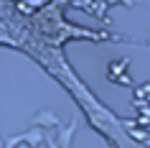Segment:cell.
<instances>
[{"label":"cell","instance_id":"5b68a950","mask_svg":"<svg viewBox=\"0 0 150 148\" xmlns=\"http://www.w3.org/2000/svg\"><path fill=\"white\" fill-rule=\"evenodd\" d=\"M43 146H46V148H59V143H56V138L46 135V138H43Z\"/></svg>","mask_w":150,"mask_h":148},{"label":"cell","instance_id":"52a82bcc","mask_svg":"<svg viewBox=\"0 0 150 148\" xmlns=\"http://www.w3.org/2000/svg\"><path fill=\"white\" fill-rule=\"evenodd\" d=\"M0 148H5V143H3V138H0Z\"/></svg>","mask_w":150,"mask_h":148},{"label":"cell","instance_id":"3957f363","mask_svg":"<svg viewBox=\"0 0 150 148\" xmlns=\"http://www.w3.org/2000/svg\"><path fill=\"white\" fill-rule=\"evenodd\" d=\"M43 138H46V135H43V130H41V128H36V125H33V128H28V130L23 133V143H25V146H31V148H41V146H43Z\"/></svg>","mask_w":150,"mask_h":148},{"label":"cell","instance_id":"6da1fadb","mask_svg":"<svg viewBox=\"0 0 150 148\" xmlns=\"http://www.w3.org/2000/svg\"><path fill=\"white\" fill-rule=\"evenodd\" d=\"M33 125L41 128V130H59V128H61V120H59V115L51 112V110H41V112H36V117H33Z\"/></svg>","mask_w":150,"mask_h":148},{"label":"cell","instance_id":"8992f818","mask_svg":"<svg viewBox=\"0 0 150 148\" xmlns=\"http://www.w3.org/2000/svg\"><path fill=\"white\" fill-rule=\"evenodd\" d=\"M18 148H31V146H25V143H21V146H18Z\"/></svg>","mask_w":150,"mask_h":148},{"label":"cell","instance_id":"7a4b0ae2","mask_svg":"<svg viewBox=\"0 0 150 148\" xmlns=\"http://www.w3.org/2000/svg\"><path fill=\"white\" fill-rule=\"evenodd\" d=\"M76 128H79V125H76V117H74V120H71L66 128H61V130H59V138H56L59 148H71V138H74Z\"/></svg>","mask_w":150,"mask_h":148},{"label":"cell","instance_id":"277c9868","mask_svg":"<svg viewBox=\"0 0 150 148\" xmlns=\"http://www.w3.org/2000/svg\"><path fill=\"white\" fill-rule=\"evenodd\" d=\"M3 143H5V148H18L23 143V133H21V135H10V138H5Z\"/></svg>","mask_w":150,"mask_h":148}]
</instances>
